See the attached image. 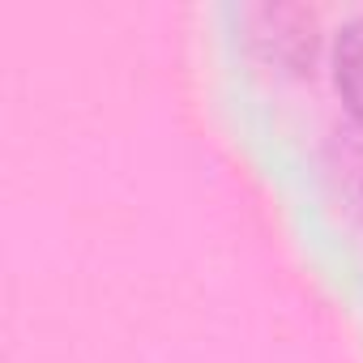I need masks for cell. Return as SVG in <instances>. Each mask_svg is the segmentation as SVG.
Returning <instances> with one entry per match:
<instances>
[{"label": "cell", "instance_id": "1", "mask_svg": "<svg viewBox=\"0 0 363 363\" xmlns=\"http://www.w3.org/2000/svg\"><path fill=\"white\" fill-rule=\"evenodd\" d=\"M333 86L346 111L363 124V13L350 18L333 39Z\"/></svg>", "mask_w": 363, "mask_h": 363}]
</instances>
